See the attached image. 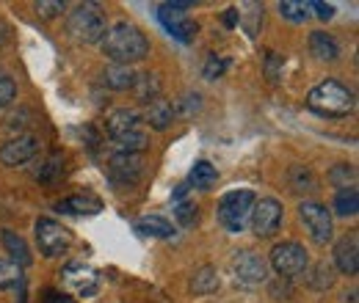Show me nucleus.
Here are the masks:
<instances>
[{
	"mask_svg": "<svg viewBox=\"0 0 359 303\" xmlns=\"http://www.w3.org/2000/svg\"><path fill=\"white\" fill-rule=\"evenodd\" d=\"M100 44H102V52L114 64H122V66H130L133 61H141L149 55L147 36L141 34V28H135L130 22H119V25L108 28Z\"/></svg>",
	"mask_w": 359,
	"mask_h": 303,
	"instance_id": "f257e3e1",
	"label": "nucleus"
},
{
	"mask_svg": "<svg viewBox=\"0 0 359 303\" xmlns=\"http://www.w3.org/2000/svg\"><path fill=\"white\" fill-rule=\"evenodd\" d=\"M354 105H357L354 91L337 80H323L320 86H315L307 94V108L326 119H343V116L354 113Z\"/></svg>",
	"mask_w": 359,
	"mask_h": 303,
	"instance_id": "f03ea898",
	"label": "nucleus"
},
{
	"mask_svg": "<svg viewBox=\"0 0 359 303\" xmlns=\"http://www.w3.org/2000/svg\"><path fill=\"white\" fill-rule=\"evenodd\" d=\"M105 130H108V135L122 146V152L141 155V152L147 149V143H149L141 116H138L135 111H128V108L111 111L108 119H105Z\"/></svg>",
	"mask_w": 359,
	"mask_h": 303,
	"instance_id": "7ed1b4c3",
	"label": "nucleus"
},
{
	"mask_svg": "<svg viewBox=\"0 0 359 303\" xmlns=\"http://www.w3.org/2000/svg\"><path fill=\"white\" fill-rule=\"evenodd\" d=\"M257 196L252 190H229L226 196H222L219 202V220L226 232L232 234H241L243 226L249 223V216H252V207H255Z\"/></svg>",
	"mask_w": 359,
	"mask_h": 303,
	"instance_id": "20e7f679",
	"label": "nucleus"
},
{
	"mask_svg": "<svg viewBox=\"0 0 359 303\" xmlns=\"http://www.w3.org/2000/svg\"><path fill=\"white\" fill-rule=\"evenodd\" d=\"M67 31L72 34V39H78V42H86V44H94V42H102V36H105V20H102V14L94 8V6H78L72 14H69V20H67Z\"/></svg>",
	"mask_w": 359,
	"mask_h": 303,
	"instance_id": "39448f33",
	"label": "nucleus"
},
{
	"mask_svg": "<svg viewBox=\"0 0 359 303\" xmlns=\"http://www.w3.org/2000/svg\"><path fill=\"white\" fill-rule=\"evenodd\" d=\"M307 265H310V257H307V248L302 243H293V240L276 243L273 251H271V267L285 279H293V276L304 273Z\"/></svg>",
	"mask_w": 359,
	"mask_h": 303,
	"instance_id": "423d86ee",
	"label": "nucleus"
},
{
	"mask_svg": "<svg viewBox=\"0 0 359 303\" xmlns=\"http://www.w3.org/2000/svg\"><path fill=\"white\" fill-rule=\"evenodd\" d=\"M182 8H191V3H163V6L158 8V17H161L163 28H166L177 42L188 44V42H194L199 25H196L194 20H188Z\"/></svg>",
	"mask_w": 359,
	"mask_h": 303,
	"instance_id": "0eeeda50",
	"label": "nucleus"
},
{
	"mask_svg": "<svg viewBox=\"0 0 359 303\" xmlns=\"http://www.w3.org/2000/svg\"><path fill=\"white\" fill-rule=\"evenodd\" d=\"M229 265H232L235 281L243 284V287H257V284H263L269 279V262L263 260L260 254H255V251H238Z\"/></svg>",
	"mask_w": 359,
	"mask_h": 303,
	"instance_id": "6e6552de",
	"label": "nucleus"
},
{
	"mask_svg": "<svg viewBox=\"0 0 359 303\" xmlns=\"http://www.w3.org/2000/svg\"><path fill=\"white\" fill-rule=\"evenodd\" d=\"M36 243L45 257H61L72 246V234L53 218H39L36 220Z\"/></svg>",
	"mask_w": 359,
	"mask_h": 303,
	"instance_id": "1a4fd4ad",
	"label": "nucleus"
},
{
	"mask_svg": "<svg viewBox=\"0 0 359 303\" xmlns=\"http://www.w3.org/2000/svg\"><path fill=\"white\" fill-rule=\"evenodd\" d=\"M299 216H302L307 232H310V237H313L318 246H326V243L332 240L334 223H332V213H329L323 204H318V202H304V204L299 207Z\"/></svg>",
	"mask_w": 359,
	"mask_h": 303,
	"instance_id": "9d476101",
	"label": "nucleus"
},
{
	"mask_svg": "<svg viewBox=\"0 0 359 303\" xmlns=\"http://www.w3.org/2000/svg\"><path fill=\"white\" fill-rule=\"evenodd\" d=\"M249 220H252V232L257 237H263V240L273 237L276 229L282 226V204L276 199H257Z\"/></svg>",
	"mask_w": 359,
	"mask_h": 303,
	"instance_id": "9b49d317",
	"label": "nucleus"
},
{
	"mask_svg": "<svg viewBox=\"0 0 359 303\" xmlns=\"http://www.w3.org/2000/svg\"><path fill=\"white\" fill-rule=\"evenodd\" d=\"M39 152V138L36 135H17L0 146V163L3 166H22L34 160Z\"/></svg>",
	"mask_w": 359,
	"mask_h": 303,
	"instance_id": "f8f14e48",
	"label": "nucleus"
},
{
	"mask_svg": "<svg viewBox=\"0 0 359 303\" xmlns=\"http://www.w3.org/2000/svg\"><path fill=\"white\" fill-rule=\"evenodd\" d=\"M334 262L346 276H357L359 270V243L357 234H346L337 246H334Z\"/></svg>",
	"mask_w": 359,
	"mask_h": 303,
	"instance_id": "ddd939ff",
	"label": "nucleus"
},
{
	"mask_svg": "<svg viewBox=\"0 0 359 303\" xmlns=\"http://www.w3.org/2000/svg\"><path fill=\"white\" fill-rule=\"evenodd\" d=\"M141 155H133V152H119L111 157V174L119 179V182H135L141 176Z\"/></svg>",
	"mask_w": 359,
	"mask_h": 303,
	"instance_id": "4468645a",
	"label": "nucleus"
},
{
	"mask_svg": "<svg viewBox=\"0 0 359 303\" xmlns=\"http://www.w3.org/2000/svg\"><path fill=\"white\" fill-rule=\"evenodd\" d=\"M147 125L152 127V130H169L172 127V122H175V105L172 102H166V99H155V102H149V108H147Z\"/></svg>",
	"mask_w": 359,
	"mask_h": 303,
	"instance_id": "2eb2a0df",
	"label": "nucleus"
},
{
	"mask_svg": "<svg viewBox=\"0 0 359 303\" xmlns=\"http://www.w3.org/2000/svg\"><path fill=\"white\" fill-rule=\"evenodd\" d=\"M219 287H222V279H219V270L213 265H202L191 279V293L194 295H213Z\"/></svg>",
	"mask_w": 359,
	"mask_h": 303,
	"instance_id": "dca6fc26",
	"label": "nucleus"
},
{
	"mask_svg": "<svg viewBox=\"0 0 359 303\" xmlns=\"http://www.w3.org/2000/svg\"><path fill=\"white\" fill-rule=\"evenodd\" d=\"M3 246H6V251L11 254V262L14 265H20V267H25V265H31L34 257H31V248H28V243L17 234V232H11V229H3Z\"/></svg>",
	"mask_w": 359,
	"mask_h": 303,
	"instance_id": "f3484780",
	"label": "nucleus"
},
{
	"mask_svg": "<svg viewBox=\"0 0 359 303\" xmlns=\"http://www.w3.org/2000/svg\"><path fill=\"white\" fill-rule=\"evenodd\" d=\"M102 83L114 91H125V88H133L135 83V72L130 66H122V64H111L105 72H102Z\"/></svg>",
	"mask_w": 359,
	"mask_h": 303,
	"instance_id": "a211bd4d",
	"label": "nucleus"
},
{
	"mask_svg": "<svg viewBox=\"0 0 359 303\" xmlns=\"http://www.w3.org/2000/svg\"><path fill=\"white\" fill-rule=\"evenodd\" d=\"M310 52H313L318 61H334V58L340 55V47H337V42H334L329 34L313 31V34H310Z\"/></svg>",
	"mask_w": 359,
	"mask_h": 303,
	"instance_id": "6ab92c4d",
	"label": "nucleus"
},
{
	"mask_svg": "<svg viewBox=\"0 0 359 303\" xmlns=\"http://www.w3.org/2000/svg\"><path fill=\"white\" fill-rule=\"evenodd\" d=\"M58 210L61 213H72V216H94V213L102 210V204L94 196H69V199L58 202Z\"/></svg>",
	"mask_w": 359,
	"mask_h": 303,
	"instance_id": "aec40b11",
	"label": "nucleus"
},
{
	"mask_svg": "<svg viewBox=\"0 0 359 303\" xmlns=\"http://www.w3.org/2000/svg\"><path fill=\"white\" fill-rule=\"evenodd\" d=\"M135 232L141 234H149V237H172L175 234V226L161 216H147L141 220H135Z\"/></svg>",
	"mask_w": 359,
	"mask_h": 303,
	"instance_id": "412c9836",
	"label": "nucleus"
},
{
	"mask_svg": "<svg viewBox=\"0 0 359 303\" xmlns=\"http://www.w3.org/2000/svg\"><path fill=\"white\" fill-rule=\"evenodd\" d=\"M216 179H219L216 166H210L208 160H199V163H194V169H191L188 185H194V188H199V190H210V188L216 185Z\"/></svg>",
	"mask_w": 359,
	"mask_h": 303,
	"instance_id": "4be33fe9",
	"label": "nucleus"
},
{
	"mask_svg": "<svg viewBox=\"0 0 359 303\" xmlns=\"http://www.w3.org/2000/svg\"><path fill=\"white\" fill-rule=\"evenodd\" d=\"M135 97H138V102H144V105H149V102H155L158 99V94H161V80H158V75H135Z\"/></svg>",
	"mask_w": 359,
	"mask_h": 303,
	"instance_id": "5701e85b",
	"label": "nucleus"
},
{
	"mask_svg": "<svg viewBox=\"0 0 359 303\" xmlns=\"http://www.w3.org/2000/svg\"><path fill=\"white\" fill-rule=\"evenodd\" d=\"M334 213L337 216H343V218H348V216H357L359 213V193H357V188H340L337 190V196H334Z\"/></svg>",
	"mask_w": 359,
	"mask_h": 303,
	"instance_id": "b1692460",
	"label": "nucleus"
},
{
	"mask_svg": "<svg viewBox=\"0 0 359 303\" xmlns=\"http://www.w3.org/2000/svg\"><path fill=\"white\" fill-rule=\"evenodd\" d=\"M279 14L290 22H304L310 20V3H296V0H285L279 3Z\"/></svg>",
	"mask_w": 359,
	"mask_h": 303,
	"instance_id": "393cba45",
	"label": "nucleus"
},
{
	"mask_svg": "<svg viewBox=\"0 0 359 303\" xmlns=\"http://www.w3.org/2000/svg\"><path fill=\"white\" fill-rule=\"evenodd\" d=\"M332 284H334V267L326 265V262L315 265L313 273H310V287L313 290H329Z\"/></svg>",
	"mask_w": 359,
	"mask_h": 303,
	"instance_id": "a878e982",
	"label": "nucleus"
},
{
	"mask_svg": "<svg viewBox=\"0 0 359 303\" xmlns=\"http://www.w3.org/2000/svg\"><path fill=\"white\" fill-rule=\"evenodd\" d=\"M22 281V270L20 265H14L11 260H0V290H8L14 284Z\"/></svg>",
	"mask_w": 359,
	"mask_h": 303,
	"instance_id": "bb28decb",
	"label": "nucleus"
},
{
	"mask_svg": "<svg viewBox=\"0 0 359 303\" xmlns=\"http://www.w3.org/2000/svg\"><path fill=\"white\" fill-rule=\"evenodd\" d=\"M315 176L310 169H304V166H296L293 171H290V188L293 190H315Z\"/></svg>",
	"mask_w": 359,
	"mask_h": 303,
	"instance_id": "cd10ccee",
	"label": "nucleus"
},
{
	"mask_svg": "<svg viewBox=\"0 0 359 303\" xmlns=\"http://www.w3.org/2000/svg\"><path fill=\"white\" fill-rule=\"evenodd\" d=\"M226 66H229V61H226L224 55H210V58L205 61L202 75H205V80H216V78H222V75H224Z\"/></svg>",
	"mask_w": 359,
	"mask_h": 303,
	"instance_id": "c85d7f7f",
	"label": "nucleus"
},
{
	"mask_svg": "<svg viewBox=\"0 0 359 303\" xmlns=\"http://www.w3.org/2000/svg\"><path fill=\"white\" fill-rule=\"evenodd\" d=\"M14 99H17V83H14L8 75L0 72V111L8 108Z\"/></svg>",
	"mask_w": 359,
	"mask_h": 303,
	"instance_id": "c756f323",
	"label": "nucleus"
},
{
	"mask_svg": "<svg viewBox=\"0 0 359 303\" xmlns=\"http://www.w3.org/2000/svg\"><path fill=\"white\" fill-rule=\"evenodd\" d=\"M58 174H61V157H58V155H53V157H47L45 163L39 166L36 179H45V182H50V179H55Z\"/></svg>",
	"mask_w": 359,
	"mask_h": 303,
	"instance_id": "7c9ffc66",
	"label": "nucleus"
},
{
	"mask_svg": "<svg viewBox=\"0 0 359 303\" xmlns=\"http://www.w3.org/2000/svg\"><path fill=\"white\" fill-rule=\"evenodd\" d=\"M175 216H177V220L182 223V226H194L196 223V204H191V202H180L177 210H175Z\"/></svg>",
	"mask_w": 359,
	"mask_h": 303,
	"instance_id": "2f4dec72",
	"label": "nucleus"
},
{
	"mask_svg": "<svg viewBox=\"0 0 359 303\" xmlns=\"http://www.w3.org/2000/svg\"><path fill=\"white\" fill-rule=\"evenodd\" d=\"M177 111L182 116H191L194 111H199V94H185L177 105H175V113H177Z\"/></svg>",
	"mask_w": 359,
	"mask_h": 303,
	"instance_id": "473e14b6",
	"label": "nucleus"
},
{
	"mask_svg": "<svg viewBox=\"0 0 359 303\" xmlns=\"http://www.w3.org/2000/svg\"><path fill=\"white\" fill-rule=\"evenodd\" d=\"M279 69H282V55L279 52H269V58H266V75H269V80L279 78Z\"/></svg>",
	"mask_w": 359,
	"mask_h": 303,
	"instance_id": "72a5a7b5",
	"label": "nucleus"
},
{
	"mask_svg": "<svg viewBox=\"0 0 359 303\" xmlns=\"http://www.w3.org/2000/svg\"><path fill=\"white\" fill-rule=\"evenodd\" d=\"M36 11H39L42 17H55L58 11H64V3H61V0H53V3H45V0H42V3H36Z\"/></svg>",
	"mask_w": 359,
	"mask_h": 303,
	"instance_id": "f704fd0d",
	"label": "nucleus"
},
{
	"mask_svg": "<svg viewBox=\"0 0 359 303\" xmlns=\"http://www.w3.org/2000/svg\"><path fill=\"white\" fill-rule=\"evenodd\" d=\"M343 176H346V179H354V169H351V166H346V163H343V166H337V169H334V171L329 174V179H332V182H334V185H340V179H343Z\"/></svg>",
	"mask_w": 359,
	"mask_h": 303,
	"instance_id": "c9c22d12",
	"label": "nucleus"
},
{
	"mask_svg": "<svg viewBox=\"0 0 359 303\" xmlns=\"http://www.w3.org/2000/svg\"><path fill=\"white\" fill-rule=\"evenodd\" d=\"M310 8H315V14L320 20H332L334 17V6L332 3H310Z\"/></svg>",
	"mask_w": 359,
	"mask_h": 303,
	"instance_id": "e433bc0d",
	"label": "nucleus"
},
{
	"mask_svg": "<svg viewBox=\"0 0 359 303\" xmlns=\"http://www.w3.org/2000/svg\"><path fill=\"white\" fill-rule=\"evenodd\" d=\"M238 20H241V14H238V8H226V14H224V25H226V28H232V25H238Z\"/></svg>",
	"mask_w": 359,
	"mask_h": 303,
	"instance_id": "4c0bfd02",
	"label": "nucleus"
},
{
	"mask_svg": "<svg viewBox=\"0 0 359 303\" xmlns=\"http://www.w3.org/2000/svg\"><path fill=\"white\" fill-rule=\"evenodd\" d=\"M188 188H191V185H188V182H185V185H177V190H175V199H182V196H185V190H188Z\"/></svg>",
	"mask_w": 359,
	"mask_h": 303,
	"instance_id": "58836bf2",
	"label": "nucleus"
},
{
	"mask_svg": "<svg viewBox=\"0 0 359 303\" xmlns=\"http://www.w3.org/2000/svg\"><path fill=\"white\" fill-rule=\"evenodd\" d=\"M6 42V25H3V22H0V44Z\"/></svg>",
	"mask_w": 359,
	"mask_h": 303,
	"instance_id": "ea45409f",
	"label": "nucleus"
}]
</instances>
